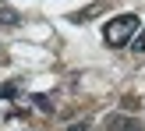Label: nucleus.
Instances as JSON below:
<instances>
[{
  "instance_id": "1",
  "label": "nucleus",
  "mask_w": 145,
  "mask_h": 131,
  "mask_svg": "<svg viewBox=\"0 0 145 131\" xmlns=\"http://www.w3.org/2000/svg\"><path fill=\"white\" fill-rule=\"evenodd\" d=\"M135 32H138V14H117V18L106 21L103 39H106V46H127L135 39Z\"/></svg>"
},
{
  "instance_id": "2",
  "label": "nucleus",
  "mask_w": 145,
  "mask_h": 131,
  "mask_svg": "<svg viewBox=\"0 0 145 131\" xmlns=\"http://www.w3.org/2000/svg\"><path fill=\"white\" fill-rule=\"evenodd\" d=\"M106 131H145L138 117H127V113H110V117L103 121Z\"/></svg>"
},
{
  "instance_id": "3",
  "label": "nucleus",
  "mask_w": 145,
  "mask_h": 131,
  "mask_svg": "<svg viewBox=\"0 0 145 131\" xmlns=\"http://www.w3.org/2000/svg\"><path fill=\"white\" fill-rule=\"evenodd\" d=\"M131 50H135V53H145V28H138V32H135V39H131Z\"/></svg>"
},
{
  "instance_id": "6",
  "label": "nucleus",
  "mask_w": 145,
  "mask_h": 131,
  "mask_svg": "<svg viewBox=\"0 0 145 131\" xmlns=\"http://www.w3.org/2000/svg\"><path fill=\"white\" fill-rule=\"evenodd\" d=\"M67 131H89V124H85V121H78V124H71Z\"/></svg>"
},
{
  "instance_id": "5",
  "label": "nucleus",
  "mask_w": 145,
  "mask_h": 131,
  "mask_svg": "<svg viewBox=\"0 0 145 131\" xmlns=\"http://www.w3.org/2000/svg\"><path fill=\"white\" fill-rule=\"evenodd\" d=\"M0 96H4V99H14V96H18V85H0Z\"/></svg>"
},
{
  "instance_id": "4",
  "label": "nucleus",
  "mask_w": 145,
  "mask_h": 131,
  "mask_svg": "<svg viewBox=\"0 0 145 131\" xmlns=\"http://www.w3.org/2000/svg\"><path fill=\"white\" fill-rule=\"evenodd\" d=\"M0 14H4V18H0V21H4V25H18V14H14L11 7H4V11H0Z\"/></svg>"
}]
</instances>
